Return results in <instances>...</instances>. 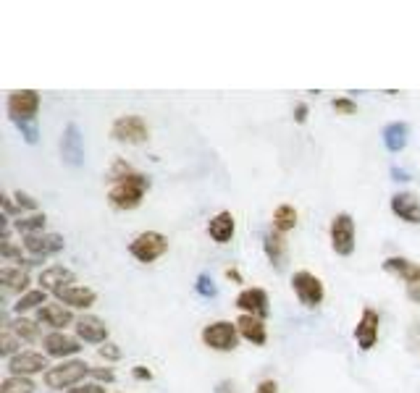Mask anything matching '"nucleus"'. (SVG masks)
Masks as SVG:
<instances>
[{
  "label": "nucleus",
  "mask_w": 420,
  "mask_h": 393,
  "mask_svg": "<svg viewBox=\"0 0 420 393\" xmlns=\"http://www.w3.org/2000/svg\"><path fill=\"white\" fill-rule=\"evenodd\" d=\"M108 181H111L108 202H111L116 210H134V207H139L145 192L150 189V179H147L145 173H137L124 160H119L113 165Z\"/></svg>",
  "instance_id": "obj_1"
},
{
  "label": "nucleus",
  "mask_w": 420,
  "mask_h": 393,
  "mask_svg": "<svg viewBox=\"0 0 420 393\" xmlns=\"http://www.w3.org/2000/svg\"><path fill=\"white\" fill-rule=\"evenodd\" d=\"M90 365L82 362V359H71V362H60L58 367H50L45 372V385L48 388H74V385H82L87 375H90Z\"/></svg>",
  "instance_id": "obj_2"
},
{
  "label": "nucleus",
  "mask_w": 420,
  "mask_h": 393,
  "mask_svg": "<svg viewBox=\"0 0 420 393\" xmlns=\"http://www.w3.org/2000/svg\"><path fill=\"white\" fill-rule=\"evenodd\" d=\"M168 252V239H166L163 233L158 231H142L139 236H134V241L129 244V255L134 257L137 262H155L158 257H163Z\"/></svg>",
  "instance_id": "obj_3"
},
{
  "label": "nucleus",
  "mask_w": 420,
  "mask_h": 393,
  "mask_svg": "<svg viewBox=\"0 0 420 393\" xmlns=\"http://www.w3.org/2000/svg\"><path fill=\"white\" fill-rule=\"evenodd\" d=\"M37 111H40V94L35 89H16V92H11L9 116L16 126H21V123H35Z\"/></svg>",
  "instance_id": "obj_4"
},
{
  "label": "nucleus",
  "mask_w": 420,
  "mask_h": 393,
  "mask_svg": "<svg viewBox=\"0 0 420 393\" xmlns=\"http://www.w3.org/2000/svg\"><path fill=\"white\" fill-rule=\"evenodd\" d=\"M237 341H239L237 323H229V320L210 323V325H205V331H203V343L213 351H234L237 349Z\"/></svg>",
  "instance_id": "obj_5"
},
{
  "label": "nucleus",
  "mask_w": 420,
  "mask_h": 393,
  "mask_svg": "<svg viewBox=\"0 0 420 393\" xmlns=\"http://www.w3.org/2000/svg\"><path fill=\"white\" fill-rule=\"evenodd\" d=\"M111 137L116 142H124V145H142L150 137V128L139 116H121V118L113 121Z\"/></svg>",
  "instance_id": "obj_6"
},
{
  "label": "nucleus",
  "mask_w": 420,
  "mask_h": 393,
  "mask_svg": "<svg viewBox=\"0 0 420 393\" xmlns=\"http://www.w3.org/2000/svg\"><path fill=\"white\" fill-rule=\"evenodd\" d=\"M292 289H294V294H297L300 304H305V307H310V309L318 307V304L323 301V297H326L323 281H321L318 275L308 273V270H300V273H294Z\"/></svg>",
  "instance_id": "obj_7"
},
{
  "label": "nucleus",
  "mask_w": 420,
  "mask_h": 393,
  "mask_svg": "<svg viewBox=\"0 0 420 393\" xmlns=\"http://www.w3.org/2000/svg\"><path fill=\"white\" fill-rule=\"evenodd\" d=\"M331 247L342 257H350L355 252V221L350 213H339L331 221Z\"/></svg>",
  "instance_id": "obj_8"
},
{
  "label": "nucleus",
  "mask_w": 420,
  "mask_h": 393,
  "mask_svg": "<svg viewBox=\"0 0 420 393\" xmlns=\"http://www.w3.org/2000/svg\"><path fill=\"white\" fill-rule=\"evenodd\" d=\"M60 155H63V162H69L71 168H79L85 162V139H82V131H79L77 123H69L63 128Z\"/></svg>",
  "instance_id": "obj_9"
},
{
  "label": "nucleus",
  "mask_w": 420,
  "mask_h": 393,
  "mask_svg": "<svg viewBox=\"0 0 420 393\" xmlns=\"http://www.w3.org/2000/svg\"><path fill=\"white\" fill-rule=\"evenodd\" d=\"M378 325H381V317L373 307H365L360 315V323L355 328V338H357V346L362 351H370L378 341Z\"/></svg>",
  "instance_id": "obj_10"
},
{
  "label": "nucleus",
  "mask_w": 420,
  "mask_h": 393,
  "mask_svg": "<svg viewBox=\"0 0 420 393\" xmlns=\"http://www.w3.org/2000/svg\"><path fill=\"white\" fill-rule=\"evenodd\" d=\"M48 367V357L40 354V351H18L16 357L9 359V370L11 375H35V372H43ZM48 372V370H45Z\"/></svg>",
  "instance_id": "obj_11"
},
{
  "label": "nucleus",
  "mask_w": 420,
  "mask_h": 393,
  "mask_svg": "<svg viewBox=\"0 0 420 393\" xmlns=\"http://www.w3.org/2000/svg\"><path fill=\"white\" fill-rule=\"evenodd\" d=\"M63 236L60 233H32V236H24V249L32 257H50L58 255L63 249Z\"/></svg>",
  "instance_id": "obj_12"
},
{
  "label": "nucleus",
  "mask_w": 420,
  "mask_h": 393,
  "mask_svg": "<svg viewBox=\"0 0 420 393\" xmlns=\"http://www.w3.org/2000/svg\"><path fill=\"white\" fill-rule=\"evenodd\" d=\"M263 249H266L268 260H271V265L284 273L286 270V262H289V247H286V239H284V233H279L276 228L263 236Z\"/></svg>",
  "instance_id": "obj_13"
},
{
  "label": "nucleus",
  "mask_w": 420,
  "mask_h": 393,
  "mask_svg": "<svg viewBox=\"0 0 420 393\" xmlns=\"http://www.w3.org/2000/svg\"><path fill=\"white\" fill-rule=\"evenodd\" d=\"M237 307L242 309V315L263 320V317H268V294L263 289H244L237 297Z\"/></svg>",
  "instance_id": "obj_14"
},
{
  "label": "nucleus",
  "mask_w": 420,
  "mask_h": 393,
  "mask_svg": "<svg viewBox=\"0 0 420 393\" xmlns=\"http://www.w3.org/2000/svg\"><path fill=\"white\" fill-rule=\"evenodd\" d=\"M74 328H77L79 338L87 343H105V338H108V325L95 315L79 317L77 323H74Z\"/></svg>",
  "instance_id": "obj_15"
},
{
  "label": "nucleus",
  "mask_w": 420,
  "mask_h": 393,
  "mask_svg": "<svg viewBox=\"0 0 420 393\" xmlns=\"http://www.w3.org/2000/svg\"><path fill=\"white\" fill-rule=\"evenodd\" d=\"M384 270L402 278L407 286H418L420 283V262H412L407 257H389L384 262Z\"/></svg>",
  "instance_id": "obj_16"
},
{
  "label": "nucleus",
  "mask_w": 420,
  "mask_h": 393,
  "mask_svg": "<svg viewBox=\"0 0 420 393\" xmlns=\"http://www.w3.org/2000/svg\"><path fill=\"white\" fill-rule=\"evenodd\" d=\"M392 213L404 223H420V199L412 192H399L392 196Z\"/></svg>",
  "instance_id": "obj_17"
},
{
  "label": "nucleus",
  "mask_w": 420,
  "mask_h": 393,
  "mask_svg": "<svg viewBox=\"0 0 420 393\" xmlns=\"http://www.w3.org/2000/svg\"><path fill=\"white\" fill-rule=\"evenodd\" d=\"M234 231H237V223H234V215L229 210H221V213L213 215L210 223H208V233H210V239L215 244H229Z\"/></svg>",
  "instance_id": "obj_18"
},
{
  "label": "nucleus",
  "mask_w": 420,
  "mask_h": 393,
  "mask_svg": "<svg viewBox=\"0 0 420 393\" xmlns=\"http://www.w3.org/2000/svg\"><path fill=\"white\" fill-rule=\"evenodd\" d=\"M45 354L48 357H71V354H79V341L77 338H71V336L66 333H60V331H55V333L50 336H45Z\"/></svg>",
  "instance_id": "obj_19"
},
{
  "label": "nucleus",
  "mask_w": 420,
  "mask_h": 393,
  "mask_svg": "<svg viewBox=\"0 0 420 393\" xmlns=\"http://www.w3.org/2000/svg\"><path fill=\"white\" fill-rule=\"evenodd\" d=\"M55 299H60L63 304H69V307L87 309L95 304L97 294L92 289H87V286H66V289L55 291Z\"/></svg>",
  "instance_id": "obj_20"
},
{
  "label": "nucleus",
  "mask_w": 420,
  "mask_h": 393,
  "mask_svg": "<svg viewBox=\"0 0 420 393\" xmlns=\"http://www.w3.org/2000/svg\"><path fill=\"white\" fill-rule=\"evenodd\" d=\"M74 281H77V275L71 273L69 267H63V265H53V267H48V270H43V273H40V283H43V289L53 291V294H55L58 289L74 286Z\"/></svg>",
  "instance_id": "obj_21"
},
{
  "label": "nucleus",
  "mask_w": 420,
  "mask_h": 393,
  "mask_svg": "<svg viewBox=\"0 0 420 393\" xmlns=\"http://www.w3.org/2000/svg\"><path fill=\"white\" fill-rule=\"evenodd\" d=\"M237 331H239L242 338H247V341L255 343V346H263L268 338L263 320H257V317H252V315H242L239 320H237Z\"/></svg>",
  "instance_id": "obj_22"
},
{
  "label": "nucleus",
  "mask_w": 420,
  "mask_h": 393,
  "mask_svg": "<svg viewBox=\"0 0 420 393\" xmlns=\"http://www.w3.org/2000/svg\"><path fill=\"white\" fill-rule=\"evenodd\" d=\"M384 145L389 153H402L404 147H407V137H410V126L404 123V121H394V123H389L384 126Z\"/></svg>",
  "instance_id": "obj_23"
},
{
  "label": "nucleus",
  "mask_w": 420,
  "mask_h": 393,
  "mask_svg": "<svg viewBox=\"0 0 420 393\" xmlns=\"http://www.w3.org/2000/svg\"><path fill=\"white\" fill-rule=\"evenodd\" d=\"M37 320L55 328V331H60V328H66V325L74 323V315H71V309L60 307V304H45V307H40V312H37Z\"/></svg>",
  "instance_id": "obj_24"
},
{
  "label": "nucleus",
  "mask_w": 420,
  "mask_h": 393,
  "mask_svg": "<svg viewBox=\"0 0 420 393\" xmlns=\"http://www.w3.org/2000/svg\"><path fill=\"white\" fill-rule=\"evenodd\" d=\"M0 281L6 283L9 291H24L26 294L29 275H26V270H21V267H3V270H0Z\"/></svg>",
  "instance_id": "obj_25"
},
{
  "label": "nucleus",
  "mask_w": 420,
  "mask_h": 393,
  "mask_svg": "<svg viewBox=\"0 0 420 393\" xmlns=\"http://www.w3.org/2000/svg\"><path fill=\"white\" fill-rule=\"evenodd\" d=\"M294 226H297V210L292 205H279L274 210V228L279 233H286L292 231Z\"/></svg>",
  "instance_id": "obj_26"
},
{
  "label": "nucleus",
  "mask_w": 420,
  "mask_h": 393,
  "mask_svg": "<svg viewBox=\"0 0 420 393\" xmlns=\"http://www.w3.org/2000/svg\"><path fill=\"white\" fill-rule=\"evenodd\" d=\"M40 304H48V291H45V289H35V291H26V294H21V297H18V301L14 304V309H16L18 315H21V312L37 309Z\"/></svg>",
  "instance_id": "obj_27"
},
{
  "label": "nucleus",
  "mask_w": 420,
  "mask_h": 393,
  "mask_svg": "<svg viewBox=\"0 0 420 393\" xmlns=\"http://www.w3.org/2000/svg\"><path fill=\"white\" fill-rule=\"evenodd\" d=\"M6 328H11L21 341H37V336H40L37 323L35 320H26V317H16L14 323H6Z\"/></svg>",
  "instance_id": "obj_28"
},
{
  "label": "nucleus",
  "mask_w": 420,
  "mask_h": 393,
  "mask_svg": "<svg viewBox=\"0 0 420 393\" xmlns=\"http://www.w3.org/2000/svg\"><path fill=\"white\" fill-rule=\"evenodd\" d=\"M0 393H35V383L29 377L11 375L0 383Z\"/></svg>",
  "instance_id": "obj_29"
},
{
  "label": "nucleus",
  "mask_w": 420,
  "mask_h": 393,
  "mask_svg": "<svg viewBox=\"0 0 420 393\" xmlns=\"http://www.w3.org/2000/svg\"><path fill=\"white\" fill-rule=\"evenodd\" d=\"M45 223H48L45 213H35V215H29V218H21V221H16V228L24 233V236H32V233H43Z\"/></svg>",
  "instance_id": "obj_30"
},
{
  "label": "nucleus",
  "mask_w": 420,
  "mask_h": 393,
  "mask_svg": "<svg viewBox=\"0 0 420 393\" xmlns=\"http://www.w3.org/2000/svg\"><path fill=\"white\" fill-rule=\"evenodd\" d=\"M18 346H21V338H18V336H14V331L3 325V333H0V351H3L6 357H16Z\"/></svg>",
  "instance_id": "obj_31"
},
{
  "label": "nucleus",
  "mask_w": 420,
  "mask_h": 393,
  "mask_svg": "<svg viewBox=\"0 0 420 393\" xmlns=\"http://www.w3.org/2000/svg\"><path fill=\"white\" fill-rule=\"evenodd\" d=\"M195 289H198L200 297H205V299H210V297H215L218 294V286L213 283V278L208 273H200L198 275V283H195Z\"/></svg>",
  "instance_id": "obj_32"
},
{
  "label": "nucleus",
  "mask_w": 420,
  "mask_h": 393,
  "mask_svg": "<svg viewBox=\"0 0 420 393\" xmlns=\"http://www.w3.org/2000/svg\"><path fill=\"white\" fill-rule=\"evenodd\" d=\"M14 199H16L18 210H21V207H24V210H32V213L37 210V199H35V196H29L26 192H21V189H18V192H14Z\"/></svg>",
  "instance_id": "obj_33"
},
{
  "label": "nucleus",
  "mask_w": 420,
  "mask_h": 393,
  "mask_svg": "<svg viewBox=\"0 0 420 393\" xmlns=\"http://www.w3.org/2000/svg\"><path fill=\"white\" fill-rule=\"evenodd\" d=\"M407 343H410V349L420 357V320H415V323L410 325V333H407Z\"/></svg>",
  "instance_id": "obj_34"
},
{
  "label": "nucleus",
  "mask_w": 420,
  "mask_h": 393,
  "mask_svg": "<svg viewBox=\"0 0 420 393\" xmlns=\"http://www.w3.org/2000/svg\"><path fill=\"white\" fill-rule=\"evenodd\" d=\"M334 111L344 113V116H352V113L357 111V105L352 103L350 97H336V100H334Z\"/></svg>",
  "instance_id": "obj_35"
},
{
  "label": "nucleus",
  "mask_w": 420,
  "mask_h": 393,
  "mask_svg": "<svg viewBox=\"0 0 420 393\" xmlns=\"http://www.w3.org/2000/svg\"><path fill=\"white\" fill-rule=\"evenodd\" d=\"M97 354H100L105 362H116V359H121V349L116 346V343H105V346H100Z\"/></svg>",
  "instance_id": "obj_36"
},
{
  "label": "nucleus",
  "mask_w": 420,
  "mask_h": 393,
  "mask_svg": "<svg viewBox=\"0 0 420 393\" xmlns=\"http://www.w3.org/2000/svg\"><path fill=\"white\" fill-rule=\"evenodd\" d=\"M69 393H105V388L100 383H85V385H74Z\"/></svg>",
  "instance_id": "obj_37"
},
{
  "label": "nucleus",
  "mask_w": 420,
  "mask_h": 393,
  "mask_svg": "<svg viewBox=\"0 0 420 393\" xmlns=\"http://www.w3.org/2000/svg\"><path fill=\"white\" fill-rule=\"evenodd\" d=\"M21 134H24V139L29 142V145H35L37 142V123H21Z\"/></svg>",
  "instance_id": "obj_38"
},
{
  "label": "nucleus",
  "mask_w": 420,
  "mask_h": 393,
  "mask_svg": "<svg viewBox=\"0 0 420 393\" xmlns=\"http://www.w3.org/2000/svg\"><path fill=\"white\" fill-rule=\"evenodd\" d=\"M90 375H95V377H97V380H100V383H103V380H105V383H113V377H116V375H113V370L111 367H97V370H90Z\"/></svg>",
  "instance_id": "obj_39"
},
{
  "label": "nucleus",
  "mask_w": 420,
  "mask_h": 393,
  "mask_svg": "<svg viewBox=\"0 0 420 393\" xmlns=\"http://www.w3.org/2000/svg\"><path fill=\"white\" fill-rule=\"evenodd\" d=\"M308 113H310L308 105L300 103L297 108H294V121H297V123H305V121H308Z\"/></svg>",
  "instance_id": "obj_40"
},
{
  "label": "nucleus",
  "mask_w": 420,
  "mask_h": 393,
  "mask_svg": "<svg viewBox=\"0 0 420 393\" xmlns=\"http://www.w3.org/2000/svg\"><path fill=\"white\" fill-rule=\"evenodd\" d=\"M255 393H279V385H276V380H263Z\"/></svg>",
  "instance_id": "obj_41"
},
{
  "label": "nucleus",
  "mask_w": 420,
  "mask_h": 393,
  "mask_svg": "<svg viewBox=\"0 0 420 393\" xmlns=\"http://www.w3.org/2000/svg\"><path fill=\"white\" fill-rule=\"evenodd\" d=\"M0 199H3V207H6V215H14V213H16V207H18V205H14V196H11V194H3V196H0Z\"/></svg>",
  "instance_id": "obj_42"
},
{
  "label": "nucleus",
  "mask_w": 420,
  "mask_h": 393,
  "mask_svg": "<svg viewBox=\"0 0 420 393\" xmlns=\"http://www.w3.org/2000/svg\"><path fill=\"white\" fill-rule=\"evenodd\" d=\"M131 375L137 377V380H153V372H150L147 367H134L131 370Z\"/></svg>",
  "instance_id": "obj_43"
},
{
  "label": "nucleus",
  "mask_w": 420,
  "mask_h": 393,
  "mask_svg": "<svg viewBox=\"0 0 420 393\" xmlns=\"http://www.w3.org/2000/svg\"><path fill=\"white\" fill-rule=\"evenodd\" d=\"M407 297H410V301L420 304V283L418 286H407Z\"/></svg>",
  "instance_id": "obj_44"
},
{
  "label": "nucleus",
  "mask_w": 420,
  "mask_h": 393,
  "mask_svg": "<svg viewBox=\"0 0 420 393\" xmlns=\"http://www.w3.org/2000/svg\"><path fill=\"white\" fill-rule=\"evenodd\" d=\"M392 176H394L397 181H410V176H407V171H402V168H394V171H392Z\"/></svg>",
  "instance_id": "obj_45"
},
{
  "label": "nucleus",
  "mask_w": 420,
  "mask_h": 393,
  "mask_svg": "<svg viewBox=\"0 0 420 393\" xmlns=\"http://www.w3.org/2000/svg\"><path fill=\"white\" fill-rule=\"evenodd\" d=\"M226 275H229V278H232V281H237V283H242V275L237 273V270H234V267H229V270H226Z\"/></svg>",
  "instance_id": "obj_46"
}]
</instances>
